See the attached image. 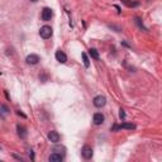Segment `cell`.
Listing matches in <instances>:
<instances>
[{
    "label": "cell",
    "mask_w": 162,
    "mask_h": 162,
    "mask_svg": "<svg viewBox=\"0 0 162 162\" xmlns=\"http://www.w3.org/2000/svg\"><path fill=\"white\" fill-rule=\"evenodd\" d=\"M53 34L52 32V28L49 27V25H43V27H41L39 29V36L43 38V39H48V38H51Z\"/></svg>",
    "instance_id": "cell-1"
},
{
    "label": "cell",
    "mask_w": 162,
    "mask_h": 162,
    "mask_svg": "<svg viewBox=\"0 0 162 162\" xmlns=\"http://www.w3.org/2000/svg\"><path fill=\"white\" fill-rule=\"evenodd\" d=\"M53 16V11L51 8H43L42 9V13H41V18L42 20H44V22H48V20L52 19Z\"/></svg>",
    "instance_id": "cell-2"
},
{
    "label": "cell",
    "mask_w": 162,
    "mask_h": 162,
    "mask_svg": "<svg viewBox=\"0 0 162 162\" xmlns=\"http://www.w3.org/2000/svg\"><path fill=\"white\" fill-rule=\"evenodd\" d=\"M81 156H82L85 160H90L92 157V148L90 146H87V144H85V146L81 148Z\"/></svg>",
    "instance_id": "cell-3"
},
{
    "label": "cell",
    "mask_w": 162,
    "mask_h": 162,
    "mask_svg": "<svg viewBox=\"0 0 162 162\" xmlns=\"http://www.w3.org/2000/svg\"><path fill=\"white\" fill-rule=\"evenodd\" d=\"M92 104L95 105L96 108H103V106L106 104V97L103 96V95H97V96L94 97Z\"/></svg>",
    "instance_id": "cell-4"
},
{
    "label": "cell",
    "mask_w": 162,
    "mask_h": 162,
    "mask_svg": "<svg viewBox=\"0 0 162 162\" xmlns=\"http://www.w3.org/2000/svg\"><path fill=\"white\" fill-rule=\"evenodd\" d=\"M25 61H27L28 65H37V63L41 61V58H39L38 54L32 53V54H28L27 58H25Z\"/></svg>",
    "instance_id": "cell-5"
},
{
    "label": "cell",
    "mask_w": 162,
    "mask_h": 162,
    "mask_svg": "<svg viewBox=\"0 0 162 162\" xmlns=\"http://www.w3.org/2000/svg\"><path fill=\"white\" fill-rule=\"evenodd\" d=\"M54 57H56V59L59 62V63H65L67 61V56H66V53L65 52H62L61 49L57 51L56 53H54Z\"/></svg>",
    "instance_id": "cell-6"
},
{
    "label": "cell",
    "mask_w": 162,
    "mask_h": 162,
    "mask_svg": "<svg viewBox=\"0 0 162 162\" xmlns=\"http://www.w3.org/2000/svg\"><path fill=\"white\" fill-rule=\"evenodd\" d=\"M59 134H58V132L56 130H51L49 133H48V139L51 140L52 143H58L59 142Z\"/></svg>",
    "instance_id": "cell-7"
},
{
    "label": "cell",
    "mask_w": 162,
    "mask_h": 162,
    "mask_svg": "<svg viewBox=\"0 0 162 162\" xmlns=\"http://www.w3.org/2000/svg\"><path fill=\"white\" fill-rule=\"evenodd\" d=\"M134 128H135V125L132 124V123H123L120 125H114L113 130H115V129H134Z\"/></svg>",
    "instance_id": "cell-8"
},
{
    "label": "cell",
    "mask_w": 162,
    "mask_h": 162,
    "mask_svg": "<svg viewBox=\"0 0 162 162\" xmlns=\"http://www.w3.org/2000/svg\"><path fill=\"white\" fill-rule=\"evenodd\" d=\"M92 120H94V123H95L96 125H100V124H103V123H104V115L101 113H95V114H94Z\"/></svg>",
    "instance_id": "cell-9"
},
{
    "label": "cell",
    "mask_w": 162,
    "mask_h": 162,
    "mask_svg": "<svg viewBox=\"0 0 162 162\" xmlns=\"http://www.w3.org/2000/svg\"><path fill=\"white\" fill-rule=\"evenodd\" d=\"M48 160H49V162H61L63 160V157L59 155L58 152H54L48 157Z\"/></svg>",
    "instance_id": "cell-10"
},
{
    "label": "cell",
    "mask_w": 162,
    "mask_h": 162,
    "mask_svg": "<svg viewBox=\"0 0 162 162\" xmlns=\"http://www.w3.org/2000/svg\"><path fill=\"white\" fill-rule=\"evenodd\" d=\"M120 1L128 8H135L139 5V1H135V0H120Z\"/></svg>",
    "instance_id": "cell-11"
},
{
    "label": "cell",
    "mask_w": 162,
    "mask_h": 162,
    "mask_svg": "<svg viewBox=\"0 0 162 162\" xmlns=\"http://www.w3.org/2000/svg\"><path fill=\"white\" fill-rule=\"evenodd\" d=\"M16 130H18V135L22 139L27 138V129H25L23 125H16Z\"/></svg>",
    "instance_id": "cell-12"
},
{
    "label": "cell",
    "mask_w": 162,
    "mask_h": 162,
    "mask_svg": "<svg viewBox=\"0 0 162 162\" xmlns=\"http://www.w3.org/2000/svg\"><path fill=\"white\" fill-rule=\"evenodd\" d=\"M8 114H9V108H8L5 104H1L0 105V115H1L3 118H5Z\"/></svg>",
    "instance_id": "cell-13"
},
{
    "label": "cell",
    "mask_w": 162,
    "mask_h": 162,
    "mask_svg": "<svg viewBox=\"0 0 162 162\" xmlns=\"http://www.w3.org/2000/svg\"><path fill=\"white\" fill-rule=\"evenodd\" d=\"M89 54L91 56V58L99 59V52H97V49H95V48H90V49H89Z\"/></svg>",
    "instance_id": "cell-14"
},
{
    "label": "cell",
    "mask_w": 162,
    "mask_h": 162,
    "mask_svg": "<svg viewBox=\"0 0 162 162\" xmlns=\"http://www.w3.org/2000/svg\"><path fill=\"white\" fill-rule=\"evenodd\" d=\"M81 57H82V61H84L85 67H89V66H90V61H89V57H87L86 53L82 52V53H81Z\"/></svg>",
    "instance_id": "cell-15"
},
{
    "label": "cell",
    "mask_w": 162,
    "mask_h": 162,
    "mask_svg": "<svg viewBox=\"0 0 162 162\" xmlns=\"http://www.w3.org/2000/svg\"><path fill=\"white\" fill-rule=\"evenodd\" d=\"M119 117H120V119H124L125 118V113H124V110H123V109L119 110Z\"/></svg>",
    "instance_id": "cell-16"
},
{
    "label": "cell",
    "mask_w": 162,
    "mask_h": 162,
    "mask_svg": "<svg viewBox=\"0 0 162 162\" xmlns=\"http://www.w3.org/2000/svg\"><path fill=\"white\" fill-rule=\"evenodd\" d=\"M135 22H137V23H138V25H139V27H140V28H143V29H144V31H146V28H144V27H143V23H142V22H140V19H138V18H135Z\"/></svg>",
    "instance_id": "cell-17"
},
{
    "label": "cell",
    "mask_w": 162,
    "mask_h": 162,
    "mask_svg": "<svg viewBox=\"0 0 162 162\" xmlns=\"http://www.w3.org/2000/svg\"><path fill=\"white\" fill-rule=\"evenodd\" d=\"M29 157H31V160H32V161H34V153H33L32 150H29Z\"/></svg>",
    "instance_id": "cell-18"
},
{
    "label": "cell",
    "mask_w": 162,
    "mask_h": 162,
    "mask_svg": "<svg viewBox=\"0 0 162 162\" xmlns=\"http://www.w3.org/2000/svg\"><path fill=\"white\" fill-rule=\"evenodd\" d=\"M16 114H18V115H22L23 118H27V117H25V115H24V114H23V113H20V112H16Z\"/></svg>",
    "instance_id": "cell-19"
},
{
    "label": "cell",
    "mask_w": 162,
    "mask_h": 162,
    "mask_svg": "<svg viewBox=\"0 0 162 162\" xmlns=\"http://www.w3.org/2000/svg\"><path fill=\"white\" fill-rule=\"evenodd\" d=\"M31 1H33V3H36V1H38V0H31Z\"/></svg>",
    "instance_id": "cell-20"
},
{
    "label": "cell",
    "mask_w": 162,
    "mask_h": 162,
    "mask_svg": "<svg viewBox=\"0 0 162 162\" xmlns=\"http://www.w3.org/2000/svg\"><path fill=\"white\" fill-rule=\"evenodd\" d=\"M0 148H1V147H0Z\"/></svg>",
    "instance_id": "cell-21"
}]
</instances>
